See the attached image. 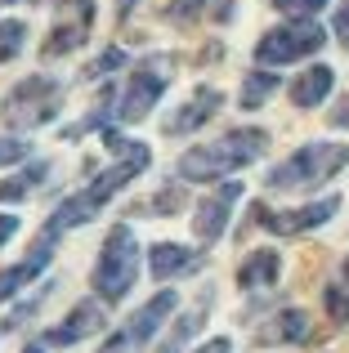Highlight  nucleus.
I'll use <instances>...</instances> for the list:
<instances>
[{
  "label": "nucleus",
  "instance_id": "1",
  "mask_svg": "<svg viewBox=\"0 0 349 353\" xmlns=\"http://www.w3.org/2000/svg\"><path fill=\"white\" fill-rule=\"evenodd\" d=\"M264 148H269V134L264 130H228L224 139H215V143H201V148H188V152L179 157V165H174V174H179L183 183H219L228 179V174L246 170L251 161H260Z\"/></svg>",
  "mask_w": 349,
  "mask_h": 353
},
{
  "label": "nucleus",
  "instance_id": "2",
  "mask_svg": "<svg viewBox=\"0 0 349 353\" xmlns=\"http://www.w3.org/2000/svg\"><path fill=\"white\" fill-rule=\"evenodd\" d=\"M152 165V152H148V143H134L130 152L121 157L117 165H108L99 179H90L81 192H72L68 201H59V210L50 215V224L45 228H54V233H68V228H81V224H90V219L99 215V210L108 206V201L117 197V192L126 188V183L134 179V174H143Z\"/></svg>",
  "mask_w": 349,
  "mask_h": 353
},
{
  "label": "nucleus",
  "instance_id": "3",
  "mask_svg": "<svg viewBox=\"0 0 349 353\" xmlns=\"http://www.w3.org/2000/svg\"><path fill=\"white\" fill-rule=\"evenodd\" d=\"M349 165V143H327V139H318V143H305L296 148V152L287 157V161H278L269 174H264V188L273 192H300V188H318V183L336 179Z\"/></svg>",
  "mask_w": 349,
  "mask_h": 353
},
{
  "label": "nucleus",
  "instance_id": "4",
  "mask_svg": "<svg viewBox=\"0 0 349 353\" xmlns=\"http://www.w3.org/2000/svg\"><path fill=\"white\" fill-rule=\"evenodd\" d=\"M134 277H139V237L130 224H112L94 264V291L103 295V304H117L130 295Z\"/></svg>",
  "mask_w": 349,
  "mask_h": 353
},
{
  "label": "nucleus",
  "instance_id": "5",
  "mask_svg": "<svg viewBox=\"0 0 349 353\" xmlns=\"http://www.w3.org/2000/svg\"><path fill=\"white\" fill-rule=\"evenodd\" d=\"M63 108V85L54 77H27L18 81L14 90L5 94L0 103V121L9 130H36V125H50Z\"/></svg>",
  "mask_w": 349,
  "mask_h": 353
},
{
  "label": "nucleus",
  "instance_id": "6",
  "mask_svg": "<svg viewBox=\"0 0 349 353\" xmlns=\"http://www.w3.org/2000/svg\"><path fill=\"white\" fill-rule=\"evenodd\" d=\"M323 45H327V32H323L318 18H291V23H282V27L260 36L255 63L260 68H287V63H300L309 54H318Z\"/></svg>",
  "mask_w": 349,
  "mask_h": 353
},
{
  "label": "nucleus",
  "instance_id": "7",
  "mask_svg": "<svg viewBox=\"0 0 349 353\" xmlns=\"http://www.w3.org/2000/svg\"><path fill=\"white\" fill-rule=\"evenodd\" d=\"M166 85H170V59H161V54L143 59L139 68H134V77L126 81V90H121L117 121H121V125H134V121H143L152 108H157V99L166 94Z\"/></svg>",
  "mask_w": 349,
  "mask_h": 353
},
{
  "label": "nucleus",
  "instance_id": "8",
  "mask_svg": "<svg viewBox=\"0 0 349 353\" xmlns=\"http://www.w3.org/2000/svg\"><path fill=\"white\" fill-rule=\"evenodd\" d=\"M341 210V197H323V201H309V206H296V210H269V206H251L255 224L269 228V233H282V237H296V233H309V228H323L327 219Z\"/></svg>",
  "mask_w": 349,
  "mask_h": 353
},
{
  "label": "nucleus",
  "instance_id": "9",
  "mask_svg": "<svg viewBox=\"0 0 349 353\" xmlns=\"http://www.w3.org/2000/svg\"><path fill=\"white\" fill-rule=\"evenodd\" d=\"M54 241H59V233H54V228H45L41 241L32 246V255H27L23 264H14V268H5V273H0V304L14 300V295L23 291V286H32L36 277H41L45 268H50V259H54Z\"/></svg>",
  "mask_w": 349,
  "mask_h": 353
},
{
  "label": "nucleus",
  "instance_id": "10",
  "mask_svg": "<svg viewBox=\"0 0 349 353\" xmlns=\"http://www.w3.org/2000/svg\"><path fill=\"white\" fill-rule=\"evenodd\" d=\"M103 327H108V309H103V300H81L77 309H72L68 318H63L59 327L45 336V345H81V340L99 336Z\"/></svg>",
  "mask_w": 349,
  "mask_h": 353
},
{
  "label": "nucleus",
  "instance_id": "11",
  "mask_svg": "<svg viewBox=\"0 0 349 353\" xmlns=\"http://www.w3.org/2000/svg\"><path fill=\"white\" fill-rule=\"evenodd\" d=\"M237 197H242V183H233V179L219 183V188L197 206V215H192V233H197L201 241H219L224 228H228V210H233Z\"/></svg>",
  "mask_w": 349,
  "mask_h": 353
},
{
  "label": "nucleus",
  "instance_id": "12",
  "mask_svg": "<svg viewBox=\"0 0 349 353\" xmlns=\"http://www.w3.org/2000/svg\"><path fill=\"white\" fill-rule=\"evenodd\" d=\"M219 103H224V94H219L215 85H197V90H192V99L183 108H174L161 130H166V134H192V130H201L210 117L219 112Z\"/></svg>",
  "mask_w": 349,
  "mask_h": 353
},
{
  "label": "nucleus",
  "instance_id": "13",
  "mask_svg": "<svg viewBox=\"0 0 349 353\" xmlns=\"http://www.w3.org/2000/svg\"><path fill=\"white\" fill-rule=\"evenodd\" d=\"M201 264H206V255L192 250V246H179V241H157V246L148 250V273L157 277V282L188 277V273H197Z\"/></svg>",
  "mask_w": 349,
  "mask_h": 353
},
{
  "label": "nucleus",
  "instance_id": "14",
  "mask_svg": "<svg viewBox=\"0 0 349 353\" xmlns=\"http://www.w3.org/2000/svg\"><path fill=\"white\" fill-rule=\"evenodd\" d=\"M179 309V291H157L148 304H143L139 313H134L130 322H126V331H130V340H134V349H143L152 336L161 331V322L170 318V313Z\"/></svg>",
  "mask_w": 349,
  "mask_h": 353
},
{
  "label": "nucleus",
  "instance_id": "15",
  "mask_svg": "<svg viewBox=\"0 0 349 353\" xmlns=\"http://www.w3.org/2000/svg\"><path fill=\"white\" fill-rule=\"evenodd\" d=\"M332 85H336V72L327 68V63H314V68H305L296 81H291L287 99H291L296 108H318V103H327Z\"/></svg>",
  "mask_w": 349,
  "mask_h": 353
},
{
  "label": "nucleus",
  "instance_id": "16",
  "mask_svg": "<svg viewBox=\"0 0 349 353\" xmlns=\"http://www.w3.org/2000/svg\"><path fill=\"white\" fill-rule=\"evenodd\" d=\"M314 322H309L305 309H282L269 318V327L260 331V345H305Z\"/></svg>",
  "mask_w": 349,
  "mask_h": 353
},
{
  "label": "nucleus",
  "instance_id": "17",
  "mask_svg": "<svg viewBox=\"0 0 349 353\" xmlns=\"http://www.w3.org/2000/svg\"><path fill=\"white\" fill-rule=\"evenodd\" d=\"M282 273V255L278 250H251L246 255V264L237 268V286L242 291H264V286H273Z\"/></svg>",
  "mask_w": 349,
  "mask_h": 353
},
{
  "label": "nucleus",
  "instance_id": "18",
  "mask_svg": "<svg viewBox=\"0 0 349 353\" xmlns=\"http://www.w3.org/2000/svg\"><path fill=\"white\" fill-rule=\"evenodd\" d=\"M206 309H210V300H201L197 309H188V313H183V318H179V322L170 327L166 345H161L157 353H183V349H188V340L197 336V331H201V322H206Z\"/></svg>",
  "mask_w": 349,
  "mask_h": 353
},
{
  "label": "nucleus",
  "instance_id": "19",
  "mask_svg": "<svg viewBox=\"0 0 349 353\" xmlns=\"http://www.w3.org/2000/svg\"><path fill=\"white\" fill-rule=\"evenodd\" d=\"M278 85H282V77H278V72H246V81H242V94H237V99H242V108H246V112H255V108H264V99H269V94H278Z\"/></svg>",
  "mask_w": 349,
  "mask_h": 353
},
{
  "label": "nucleus",
  "instance_id": "20",
  "mask_svg": "<svg viewBox=\"0 0 349 353\" xmlns=\"http://www.w3.org/2000/svg\"><path fill=\"white\" fill-rule=\"evenodd\" d=\"M323 309H327V318H332V322L349 327V255H345V264H341V277H336V282H327Z\"/></svg>",
  "mask_w": 349,
  "mask_h": 353
},
{
  "label": "nucleus",
  "instance_id": "21",
  "mask_svg": "<svg viewBox=\"0 0 349 353\" xmlns=\"http://www.w3.org/2000/svg\"><path fill=\"white\" fill-rule=\"evenodd\" d=\"M50 174V161H36V165H27V170H18L14 179H5L0 183V201H23L27 192L36 188V183Z\"/></svg>",
  "mask_w": 349,
  "mask_h": 353
},
{
  "label": "nucleus",
  "instance_id": "22",
  "mask_svg": "<svg viewBox=\"0 0 349 353\" xmlns=\"http://www.w3.org/2000/svg\"><path fill=\"white\" fill-rule=\"evenodd\" d=\"M27 45V23H18V18H0V63L18 59Z\"/></svg>",
  "mask_w": 349,
  "mask_h": 353
},
{
  "label": "nucleus",
  "instance_id": "23",
  "mask_svg": "<svg viewBox=\"0 0 349 353\" xmlns=\"http://www.w3.org/2000/svg\"><path fill=\"white\" fill-rule=\"evenodd\" d=\"M179 206H183V188H174V183H166V188H161V192H157V197H152L143 210H148V215H174Z\"/></svg>",
  "mask_w": 349,
  "mask_h": 353
},
{
  "label": "nucleus",
  "instance_id": "24",
  "mask_svg": "<svg viewBox=\"0 0 349 353\" xmlns=\"http://www.w3.org/2000/svg\"><path fill=\"white\" fill-rule=\"evenodd\" d=\"M287 18H318V9H327V0H273Z\"/></svg>",
  "mask_w": 349,
  "mask_h": 353
},
{
  "label": "nucleus",
  "instance_id": "25",
  "mask_svg": "<svg viewBox=\"0 0 349 353\" xmlns=\"http://www.w3.org/2000/svg\"><path fill=\"white\" fill-rule=\"evenodd\" d=\"M121 63H126V50H103V54H99V59L86 68V77H90V81H94V77H108V72H117Z\"/></svg>",
  "mask_w": 349,
  "mask_h": 353
},
{
  "label": "nucleus",
  "instance_id": "26",
  "mask_svg": "<svg viewBox=\"0 0 349 353\" xmlns=\"http://www.w3.org/2000/svg\"><path fill=\"white\" fill-rule=\"evenodd\" d=\"M32 157V143L27 139H0V165H18Z\"/></svg>",
  "mask_w": 349,
  "mask_h": 353
},
{
  "label": "nucleus",
  "instance_id": "27",
  "mask_svg": "<svg viewBox=\"0 0 349 353\" xmlns=\"http://www.w3.org/2000/svg\"><path fill=\"white\" fill-rule=\"evenodd\" d=\"M201 9H206V0H170V18L174 23H192Z\"/></svg>",
  "mask_w": 349,
  "mask_h": 353
},
{
  "label": "nucleus",
  "instance_id": "28",
  "mask_svg": "<svg viewBox=\"0 0 349 353\" xmlns=\"http://www.w3.org/2000/svg\"><path fill=\"white\" fill-rule=\"evenodd\" d=\"M99 353H134V340H130V331H112V336H108L103 340V349H99Z\"/></svg>",
  "mask_w": 349,
  "mask_h": 353
},
{
  "label": "nucleus",
  "instance_id": "29",
  "mask_svg": "<svg viewBox=\"0 0 349 353\" xmlns=\"http://www.w3.org/2000/svg\"><path fill=\"white\" fill-rule=\"evenodd\" d=\"M336 41H341L345 45V50H349V0H341V9H336Z\"/></svg>",
  "mask_w": 349,
  "mask_h": 353
},
{
  "label": "nucleus",
  "instance_id": "30",
  "mask_svg": "<svg viewBox=\"0 0 349 353\" xmlns=\"http://www.w3.org/2000/svg\"><path fill=\"white\" fill-rule=\"evenodd\" d=\"M332 125H336V130H349V94L332 108Z\"/></svg>",
  "mask_w": 349,
  "mask_h": 353
},
{
  "label": "nucleus",
  "instance_id": "31",
  "mask_svg": "<svg viewBox=\"0 0 349 353\" xmlns=\"http://www.w3.org/2000/svg\"><path fill=\"white\" fill-rule=\"evenodd\" d=\"M197 353H233V340H228V336H215V340H206Z\"/></svg>",
  "mask_w": 349,
  "mask_h": 353
},
{
  "label": "nucleus",
  "instance_id": "32",
  "mask_svg": "<svg viewBox=\"0 0 349 353\" xmlns=\"http://www.w3.org/2000/svg\"><path fill=\"white\" fill-rule=\"evenodd\" d=\"M14 233H18V215H0V246H5Z\"/></svg>",
  "mask_w": 349,
  "mask_h": 353
},
{
  "label": "nucleus",
  "instance_id": "33",
  "mask_svg": "<svg viewBox=\"0 0 349 353\" xmlns=\"http://www.w3.org/2000/svg\"><path fill=\"white\" fill-rule=\"evenodd\" d=\"M23 353H45V340H32V345H27Z\"/></svg>",
  "mask_w": 349,
  "mask_h": 353
}]
</instances>
